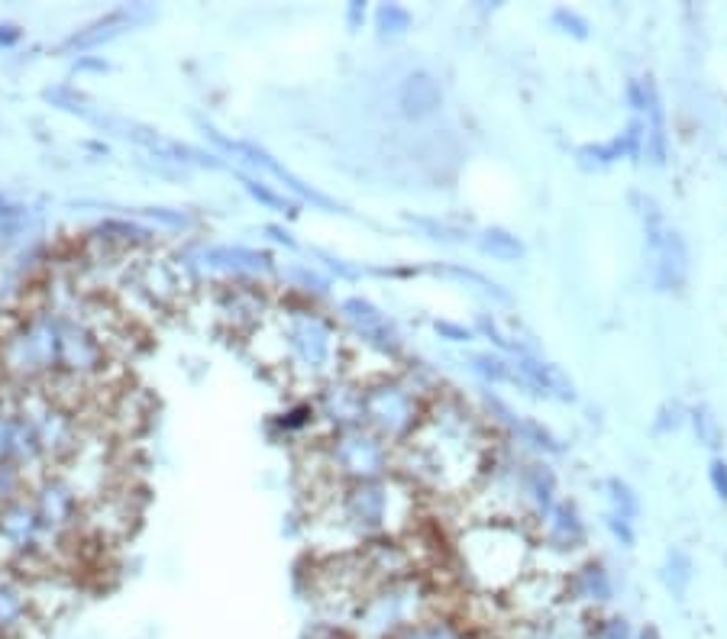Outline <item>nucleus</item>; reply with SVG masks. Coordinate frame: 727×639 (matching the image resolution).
<instances>
[{
  "label": "nucleus",
  "mask_w": 727,
  "mask_h": 639,
  "mask_svg": "<svg viewBox=\"0 0 727 639\" xmlns=\"http://www.w3.org/2000/svg\"><path fill=\"white\" fill-rule=\"evenodd\" d=\"M408 452L417 481L440 494L463 491L479 475L485 459L482 436L456 401H443L424 414L408 436Z\"/></svg>",
  "instance_id": "nucleus-1"
},
{
  "label": "nucleus",
  "mask_w": 727,
  "mask_h": 639,
  "mask_svg": "<svg viewBox=\"0 0 727 639\" xmlns=\"http://www.w3.org/2000/svg\"><path fill=\"white\" fill-rule=\"evenodd\" d=\"M527 543L505 520H485L463 536L466 572L482 588H514L524 572Z\"/></svg>",
  "instance_id": "nucleus-2"
},
{
  "label": "nucleus",
  "mask_w": 727,
  "mask_h": 639,
  "mask_svg": "<svg viewBox=\"0 0 727 639\" xmlns=\"http://www.w3.org/2000/svg\"><path fill=\"white\" fill-rule=\"evenodd\" d=\"M637 217L643 220V252H647L650 278L660 291H679L689 278V246L679 230L666 223L660 204L647 194H631Z\"/></svg>",
  "instance_id": "nucleus-3"
},
{
  "label": "nucleus",
  "mask_w": 727,
  "mask_h": 639,
  "mask_svg": "<svg viewBox=\"0 0 727 639\" xmlns=\"http://www.w3.org/2000/svg\"><path fill=\"white\" fill-rule=\"evenodd\" d=\"M346 523L356 533H391L411 520V491L395 481H359L346 491Z\"/></svg>",
  "instance_id": "nucleus-4"
},
{
  "label": "nucleus",
  "mask_w": 727,
  "mask_h": 639,
  "mask_svg": "<svg viewBox=\"0 0 727 639\" xmlns=\"http://www.w3.org/2000/svg\"><path fill=\"white\" fill-rule=\"evenodd\" d=\"M362 414L372 423L375 436L382 439H408L417 423L424 420V410L411 385L398 378H382L362 394Z\"/></svg>",
  "instance_id": "nucleus-5"
},
{
  "label": "nucleus",
  "mask_w": 727,
  "mask_h": 639,
  "mask_svg": "<svg viewBox=\"0 0 727 639\" xmlns=\"http://www.w3.org/2000/svg\"><path fill=\"white\" fill-rule=\"evenodd\" d=\"M421 604H424L421 585L411 578H398V581H388V585L375 588L369 594V601L362 604L359 614L369 630H375L379 636H395L404 627L417 623V607Z\"/></svg>",
  "instance_id": "nucleus-6"
},
{
  "label": "nucleus",
  "mask_w": 727,
  "mask_h": 639,
  "mask_svg": "<svg viewBox=\"0 0 727 639\" xmlns=\"http://www.w3.org/2000/svg\"><path fill=\"white\" fill-rule=\"evenodd\" d=\"M508 365H511V385H521L530 394L553 397V401H563V404H572L579 397L576 385H572V378L563 368L537 352H517L514 359H508Z\"/></svg>",
  "instance_id": "nucleus-7"
},
{
  "label": "nucleus",
  "mask_w": 727,
  "mask_h": 639,
  "mask_svg": "<svg viewBox=\"0 0 727 639\" xmlns=\"http://www.w3.org/2000/svg\"><path fill=\"white\" fill-rule=\"evenodd\" d=\"M333 462L340 465L343 475H353L359 481H379L388 472V446L375 433L349 430L333 446Z\"/></svg>",
  "instance_id": "nucleus-8"
},
{
  "label": "nucleus",
  "mask_w": 727,
  "mask_h": 639,
  "mask_svg": "<svg viewBox=\"0 0 727 639\" xmlns=\"http://www.w3.org/2000/svg\"><path fill=\"white\" fill-rule=\"evenodd\" d=\"M443 107V84L427 68H414L398 88V110L404 120L421 123Z\"/></svg>",
  "instance_id": "nucleus-9"
},
{
  "label": "nucleus",
  "mask_w": 727,
  "mask_h": 639,
  "mask_svg": "<svg viewBox=\"0 0 727 639\" xmlns=\"http://www.w3.org/2000/svg\"><path fill=\"white\" fill-rule=\"evenodd\" d=\"M634 117L643 123V159L650 165H666L669 159V136H666V110L663 97L650 78H643V107Z\"/></svg>",
  "instance_id": "nucleus-10"
},
{
  "label": "nucleus",
  "mask_w": 727,
  "mask_h": 639,
  "mask_svg": "<svg viewBox=\"0 0 727 639\" xmlns=\"http://www.w3.org/2000/svg\"><path fill=\"white\" fill-rule=\"evenodd\" d=\"M343 314L356 323V330L362 333L369 346H375L385 355H398L401 352V333L395 330V323H391L379 307H372L369 301H362V297H349L343 304Z\"/></svg>",
  "instance_id": "nucleus-11"
},
{
  "label": "nucleus",
  "mask_w": 727,
  "mask_h": 639,
  "mask_svg": "<svg viewBox=\"0 0 727 639\" xmlns=\"http://www.w3.org/2000/svg\"><path fill=\"white\" fill-rule=\"evenodd\" d=\"M291 343H295V349H298V355L304 362H311L314 368H320L330 359L333 336L327 330V323H320L311 314H301V317H295V323H291Z\"/></svg>",
  "instance_id": "nucleus-12"
},
{
  "label": "nucleus",
  "mask_w": 727,
  "mask_h": 639,
  "mask_svg": "<svg viewBox=\"0 0 727 639\" xmlns=\"http://www.w3.org/2000/svg\"><path fill=\"white\" fill-rule=\"evenodd\" d=\"M543 536L553 549H579L585 543V523L579 510L566 501H556L550 514L543 517Z\"/></svg>",
  "instance_id": "nucleus-13"
},
{
  "label": "nucleus",
  "mask_w": 727,
  "mask_h": 639,
  "mask_svg": "<svg viewBox=\"0 0 727 639\" xmlns=\"http://www.w3.org/2000/svg\"><path fill=\"white\" fill-rule=\"evenodd\" d=\"M485 404H488V410H492V414H498L501 423L511 426V433H517V439H524V443L537 446L543 452H559V449H563V446H559V439L543 423H537L534 417L514 414V410L505 401H498V397H492V394H485Z\"/></svg>",
  "instance_id": "nucleus-14"
},
{
  "label": "nucleus",
  "mask_w": 727,
  "mask_h": 639,
  "mask_svg": "<svg viewBox=\"0 0 727 639\" xmlns=\"http://www.w3.org/2000/svg\"><path fill=\"white\" fill-rule=\"evenodd\" d=\"M517 488H521V494L534 504L540 520L547 517L550 507L556 504V475L550 472V465H543V462L524 465L521 475H517Z\"/></svg>",
  "instance_id": "nucleus-15"
},
{
  "label": "nucleus",
  "mask_w": 727,
  "mask_h": 639,
  "mask_svg": "<svg viewBox=\"0 0 727 639\" xmlns=\"http://www.w3.org/2000/svg\"><path fill=\"white\" fill-rule=\"evenodd\" d=\"M566 591L572 594V601H589V604H605L611 601V578L601 562H585L576 568L569 578Z\"/></svg>",
  "instance_id": "nucleus-16"
},
{
  "label": "nucleus",
  "mask_w": 727,
  "mask_h": 639,
  "mask_svg": "<svg viewBox=\"0 0 727 639\" xmlns=\"http://www.w3.org/2000/svg\"><path fill=\"white\" fill-rule=\"evenodd\" d=\"M475 246H479L482 255H492L498 262H517L527 255L524 239L505 230V226H485V230L475 233Z\"/></svg>",
  "instance_id": "nucleus-17"
},
{
  "label": "nucleus",
  "mask_w": 727,
  "mask_h": 639,
  "mask_svg": "<svg viewBox=\"0 0 727 639\" xmlns=\"http://www.w3.org/2000/svg\"><path fill=\"white\" fill-rule=\"evenodd\" d=\"M430 272H433V275H443V278L463 281V284H469V288L482 291L485 297H492V301H498V304H508V301H511V294H508L505 288H501V284H498L495 278H488V275H482V272H475V268H469V265L446 262V265H430Z\"/></svg>",
  "instance_id": "nucleus-18"
},
{
  "label": "nucleus",
  "mask_w": 727,
  "mask_h": 639,
  "mask_svg": "<svg viewBox=\"0 0 727 639\" xmlns=\"http://www.w3.org/2000/svg\"><path fill=\"white\" fill-rule=\"evenodd\" d=\"M692 572H695L692 556L682 546H673V549L666 552L663 568H660V578H663V585L669 588V594H673V598H685V591H689V585H692Z\"/></svg>",
  "instance_id": "nucleus-19"
},
{
  "label": "nucleus",
  "mask_w": 727,
  "mask_h": 639,
  "mask_svg": "<svg viewBox=\"0 0 727 639\" xmlns=\"http://www.w3.org/2000/svg\"><path fill=\"white\" fill-rule=\"evenodd\" d=\"M605 494H608V514H618L624 520H637L640 517V497L634 488L621 478H608L605 481Z\"/></svg>",
  "instance_id": "nucleus-20"
},
{
  "label": "nucleus",
  "mask_w": 727,
  "mask_h": 639,
  "mask_svg": "<svg viewBox=\"0 0 727 639\" xmlns=\"http://www.w3.org/2000/svg\"><path fill=\"white\" fill-rule=\"evenodd\" d=\"M411 226H417L430 243H443V246H463L469 243V233L463 230V226H453V223H446V220H433V217H408Z\"/></svg>",
  "instance_id": "nucleus-21"
},
{
  "label": "nucleus",
  "mask_w": 727,
  "mask_h": 639,
  "mask_svg": "<svg viewBox=\"0 0 727 639\" xmlns=\"http://www.w3.org/2000/svg\"><path fill=\"white\" fill-rule=\"evenodd\" d=\"M395 639H472V636L450 620H417L401 633H395Z\"/></svg>",
  "instance_id": "nucleus-22"
},
{
  "label": "nucleus",
  "mask_w": 727,
  "mask_h": 639,
  "mask_svg": "<svg viewBox=\"0 0 727 639\" xmlns=\"http://www.w3.org/2000/svg\"><path fill=\"white\" fill-rule=\"evenodd\" d=\"M469 365L475 375H482L485 381H492V385H505V381H511V365L505 355H498V352H472Z\"/></svg>",
  "instance_id": "nucleus-23"
},
{
  "label": "nucleus",
  "mask_w": 727,
  "mask_h": 639,
  "mask_svg": "<svg viewBox=\"0 0 727 639\" xmlns=\"http://www.w3.org/2000/svg\"><path fill=\"white\" fill-rule=\"evenodd\" d=\"M689 423H692V430H695V439L702 446L718 449L724 443V430H721L718 417L711 414V407H692L689 410Z\"/></svg>",
  "instance_id": "nucleus-24"
},
{
  "label": "nucleus",
  "mask_w": 727,
  "mask_h": 639,
  "mask_svg": "<svg viewBox=\"0 0 727 639\" xmlns=\"http://www.w3.org/2000/svg\"><path fill=\"white\" fill-rule=\"evenodd\" d=\"M375 26H379L382 36H404L411 30V13L401 4H382L375 13Z\"/></svg>",
  "instance_id": "nucleus-25"
},
{
  "label": "nucleus",
  "mask_w": 727,
  "mask_h": 639,
  "mask_svg": "<svg viewBox=\"0 0 727 639\" xmlns=\"http://www.w3.org/2000/svg\"><path fill=\"white\" fill-rule=\"evenodd\" d=\"M550 23L556 26L559 33H566V36H572V39H589V36H592L589 20H585L582 13H579V10H572V7H556V10L550 13Z\"/></svg>",
  "instance_id": "nucleus-26"
},
{
  "label": "nucleus",
  "mask_w": 727,
  "mask_h": 639,
  "mask_svg": "<svg viewBox=\"0 0 727 639\" xmlns=\"http://www.w3.org/2000/svg\"><path fill=\"white\" fill-rule=\"evenodd\" d=\"M685 417H689V410H685L679 401H666L660 410H656V417H653V430L666 436V433H676L679 426L685 423Z\"/></svg>",
  "instance_id": "nucleus-27"
},
{
  "label": "nucleus",
  "mask_w": 727,
  "mask_h": 639,
  "mask_svg": "<svg viewBox=\"0 0 727 639\" xmlns=\"http://www.w3.org/2000/svg\"><path fill=\"white\" fill-rule=\"evenodd\" d=\"M475 330H479L482 336H488L492 339V343L501 349V352H511V355H517V352H524L521 346L514 343V339L508 336V333H501L498 330V323H495V317H488V314H479V320H475Z\"/></svg>",
  "instance_id": "nucleus-28"
},
{
  "label": "nucleus",
  "mask_w": 727,
  "mask_h": 639,
  "mask_svg": "<svg viewBox=\"0 0 727 639\" xmlns=\"http://www.w3.org/2000/svg\"><path fill=\"white\" fill-rule=\"evenodd\" d=\"M589 636H592V630H585L576 620H556L540 633V639H589Z\"/></svg>",
  "instance_id": "nucleus-29"
},
{
  "label": "nucleus",
  "mask_w": 727,
  "mask_h": 639,
  "mask_svg": "<svg viewBox=\"0 0 727 639\" xmlns=\"http://www.w3.org/2000/svg\"><path fill=\"white\" fill-rule=\"evenodd\" d=\"M605 523H608L611 536L618 539V543H621L624 549H634L637 533H634V523H631V520H624V517H618V514H605Z\"/></svg>",
  "instance_id": "nucleus-30"
},
{
  "label": "nucleus",
  "mask_w": 727,
  "mask_h": 639,
  "mask_svg": "<svg viewBox=\"0 0 727 639\" xmlns=\"http://www.w3.org/2000/svg\"><path fill=\"white\" fill-rule=\"evenodd\" d=\"M433 330L440 333V339H450V343H472V330L463 323H450V320H437L433 323Z\"/></svg>",
  "instance_id": "nucleus-31"
},
{
  "label": "nucleus",
  "mask_w": 727,
  "mask_h": 639,
  "mask_svg": "<svg viewBox=\"0 0 727 639\" xmlns=\"http://www.w3.org/2000/svg\"><path fill=\"white\" fill-rule=\"evenodd\" d=\"M708 478H711V488H715V494L727 504V462H724L721 456L711 459V465H708Z\"/></svg>",
  "instance_id": "nucleus-32"
},
{
  "label": "nucleus",
  "mask_w": 727,
  "mask_h": 639,
  "mask_svg": "<svg viewBox=\"0 0 727 639\" xmlns=\"http://www.w3.org/2000/svg\"><path fill=\"white\" fill-rule=\"evenodd\" d=\"M589 639H631V630H627V623L624 620H605L601 623L598 630H592V636Z\"/></svg>",
  "instance_id": "nucleus-33"
}]
</instances>
